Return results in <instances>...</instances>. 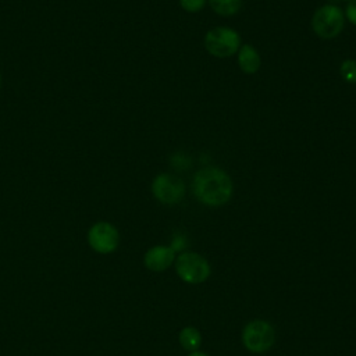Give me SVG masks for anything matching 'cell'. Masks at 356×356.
<instances>
[{
	"mask_svg": "<svg viewBox=\"0 0 356 356\" xmlns=\"http://www.w3.org/2000/svg\"><path fill=\"white\" fill-rule=\"evenodd\" d=\"M209 4L216 14L231 17L239 11L242 0H209Z\"/></svg>",
	"mask_w": 356,
	"mask_h": 356,
	"instance_id": "obj_11",
	"label": "cell"
},
{
	"mask_svg": "<svg viewBox=\"0 0 356 356\" xmlns=\"http://www.w3.org/2000/svg\"><path fill=\"white\" fill-rule=\"evenodd\" d=\"M192 191L200 203L210 207H218L231 199L234 186L231 177L224 170L206 167L195 174Z\"/></svg>",
	"mask_w": 356,
	"mask_h": 356,
	"instance_id": "obj_1",
	"label": "cell"
},
{
	"mask_svg": "<svg viewBox=\"0 0 356 356\" xmlns=\"http://www.w3.org/2000/svg\"><path fill=\"white\" fill-rule=\"evenodd\" d=\"M343 1H350V0H343Z\"/></svg>",
	"mask_w": 356,
	"mask_h": 356,
	"instance_id": "obj_18",
	"label": "cell"
},
{
	"mask_svg": "<svg viewBox=\"0 0 356 356\" xmlns=\"http://www.w3.org/2000/svg\"><path fill=\"white\" fill-rule=\"evenodd\" d=\"M238 65L245 74H254L261 65V58L259 51L250 46L243 44L238 50Z\"/></svg>",
	"mask_w": 356,
	"mask_h": 356,
	"instance_id": "obj_9",
	"label": "cell"
},
{
	"mask_svg": "<svg viewBox=\"0 0 356 356\" xmlns=\"http://www.w3.org/2000/svg\"><path fill=\"white\" fill-rule=\"evenodd\" d=\"M88 242L95 252L100 254H108L118 248L120 234L113 224L107 221H99L89 228Z\"/></svg>",
	"mask_w": 356,
	"mask_h": 356,
	"instance_id": "obj_6",
	"label": "cell"
},
{
	"mask_svg": "<svg viewBox=\"0 0 356 356\" xmlns=\"http://www.w3.org/2000/svg\"><path fill=\"white\" fill-rule=\"evenodd\" d=\"M179 4L185 11L196 13L204 7L206 0H179Z\"/></svg>",
	"mask_w": 356,
	"mask_h": 356,
	"instance_id": "obj_13",
	"label": "cell"
},
{
	"mask_svg": "<svg viewBox=\"0 0 356 356\" xmlns=\"http://www.w3.org/2000/svg\"><path fill=\"white\" fill-rule=\"evenodd\" d=\"M174 263L178 277L186 284H202L211 274L209 261L196 252H182Z\"/></svg>",
	"mask_w": 356,
	"mask_h": 356,
	"instance_id": "obj_2",
	"label": "cell"
},
{
	"mask_svg": "<svg viewBox=\"0 0 356 356\" xmlns=\"http://www.w3.org/2000/svg\"><path fill=\"white\" fill-rule=\"evenodd\" d=\"M188 356H209V355L204 352H200V350H195V352H191Z\"/></svg>",
	"mask_w": 356,
	"mask_h": 356,
	"instance_id": "obj_16",
	"label": "cell"
},
{
	"mask_svg": "<svg viewBox=\"0 0 356 356\" xmlns=\"http://www.w3.org/2000/svg\"><path fill=\"white\" fill-rule=\"evenodd\" d=\"M345 25L342 10L335 4H324L316 10L312 18V28L321 39H334Z\"/></svg>",
	"mask_w": 356,
	"mask_h": 356,
	"instance_id": "obj_3",
	"label": "cell"
},
{
	"mask_svg": "<svg viewBox=\"0 0 356 356\" xmlns=\"http://www.w3.org/2000/svg\"><path fill=\"white\" fill-rule=\"evenodd\" d=\"M185 236H182V235H175L174 238H172V242H171V249L174 250V252H178V250H181L182 248H185Z\"/></svg>",
	"mask_w": 356,
	"mask_h": 356,
	"instance_id": "obj_15",
	"label": "cell"
},
{
	"mask_svg": "<svg viewBox=\"0 0 356 356\" xmlns=\"http://www.w3.org/2000/svg\"><path fill=\"white\" fill-rule=\"evenodd\" d=\"M241 36L236 31L227 26L211 28L204 36L206 50L218 58L229 57L239 50Z\"/></svg>",
	"mask_w": 356,
	"mask_h": 356,
	"instance_id": "obj_5",
	"label": "cell"
},
{
	"mask_svg": "<svg viewBox=\"0 0 356 356\" xmlns=\"http://www.w3.org/2000/svg\"><path fill=\"white\" fill-rule=\"evenodd\" d=\"M178 341H179V345L182 346V349H185L188 352H195V350H199V348L202 345V334L197 328L188 325L179 331Z\"/></svg>",
	"mask_w": 356,
	"mask_h": 356,
	"instance_id": "obj_10",
	"label": "cell"
},
{
	"mask_svg": "<svg viewBox=\"0 0 356 356\" xmlns=\"http://www.w3.org/2000/svg\"><path fill=\"white\" fill-rule=\"evenodd\" d=\"M174 261H175V252L170 246H161V245L153 246L143 256L145 267L154 273L165 271Z\"/></svg>",
	"mask_w": 356,
	"mask_h": 356,
	"instance_id": "obj_8",
	"label": "cell"
},
{
	"mask_svg": "<svg viewBox=\"0 0 356 356\" xmlns=\"http://www.w3.org/2000/svg\"><path fill=\"white\" fill-rule=\"evenodd\" d=\"M339 72L346 82L356 83V60H345L339 67Z\"/></svg>",
	"mask_w": 356,
	"mask_h": 356,
	"instance_id": "obj_12",
	"label": "cell"
},
{
	"mask_svg": "<svg viewBox=\"0 0 356 356\" xmlns=\"http://www.w3.org/2000/svg\"><path fill=\"white\" fill-rule=\"evenodd\" d=\"M275 331L266 320H252L242 330V343L252 353H263L273 348Z\"/></svg>",
	"mask_w": 356,
	"mask_h": 356,
	"instance_id": "obj_4",
	"label": "cell"
},
{
	"mask_svg": "<svg viewBox=\"0 0 356 356\" xmlns=\"http://www.w3.org/2000/svg\"><path fill=\"white\" fill-rule=\"evenodd\" d=\"M0 89H1V74H0Z\"/></svg>",
	"mask_w": 356,
	"mask_h": 356,
	"instance_id": "obj_17",
	"label": "cell"
},
{
	"mask_svg": "<svg viewBox=\"0 0 356 356\" xmlns=\"http://www.w3.org/2000/svg\"><path fill=\"white\" fill-rule=\"evenodd\" d=\"M153 196L165 204H175L181 202L185 195V185L181 178L172 174L161 172L152 182Z\"/></svg>",
	"mask_w": 356,
	"mask_h": 356,
	"instance_id": "obj_7",
	"label": "cell"
},
{
	"mask_svg": "<svg viewBox=\"0 0 356 356\" xmlns=\"http://www.w3.org/2000/svg\"><path fill=\"white\" fill-rule=\"evenodd\" d=\"M345 14H346V18L349 19V22H350V24H353V25L356 26V0H350V1H348Z\"/></svg>",
	"mask_w": 356,
	"mask_h": 356,
	"instance_id": "obj_14",
	"label": "cell"
}]
</instances>
